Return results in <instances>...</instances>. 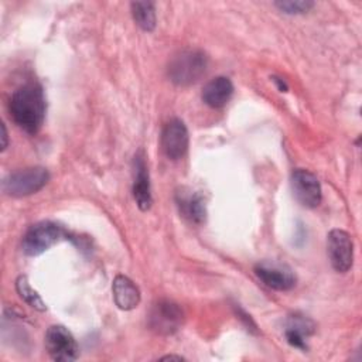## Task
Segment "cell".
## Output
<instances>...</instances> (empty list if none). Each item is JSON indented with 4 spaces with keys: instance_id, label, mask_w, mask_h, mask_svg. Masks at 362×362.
Instances as JSON below:
<instances>
[{
    "instance_id": "cell-18",
    "label": "cell",
    "mask_w": 362,
    "mask_h": 362,
    "mask_svg": "<svg viewBox=\"0 0 362 362\" xmlns=\"http://www.w3.org/2000/svg\"><path fill=\"white\" fill-rule=\"evenodd\" d=\"M274 6L286 14H303L310 11L314 7L313 1L308 0H288V1H276Z\"/></svg>"
},
{
    "instance_id": "cell-22",
    "label": "cell",
    "mask_w": 362,
    "mask_h": 362,
    "mask_svg": "<svg viewBox=\"0 0 362 362\" xmlns=\"http://www.w3.org/2000/svg\"><path fill=\"white\" fill-rule=\"evenodd\" d=\"M161 359H177V361H182L184 358L180 356V355H165V356H163Z\"/></svg>"
},
{
    "instance_id": "cell-2",
    "label": "cell",
    "mask_w": 362,
    "mask_h": 362,
    "mask_svg": "<svg viewBox=\"0 0 362 362\" xmlns=\"http://www.w3.org/2000/svg\"><path fill=\"white\" fill-rule=\"evenodd\" d=\"M208 57L201 49H182L175 54L167 68L170 81L177 86H189L206 72Z\"/></svg>"
},
{
    "instance_id": "cell-21",
    "label": "cell",
    "mask_w": 362,
    "mask_h": 362,
    "mask_svg": "<svg viewBox=\"0 0 362 362\" xmlns=\"http://www.w3.org/2000/svg\"><path fill=\"white\" fill-rule=\"evenodd\" d=\"M1 139H3V143H1V151H4V150L7 148V144H8V140H7V130H6L4 123H1Z\"/></svg>"
},
{
    "instance_id": "cell-13",
    "label": "cell",
    "mask_w": 362,
    "mask_h": 362,
    "mask_svg": "<svg viewBox=\"0 0 362 362\" xmlns=\"http://www.w3.org/2000/svg\"><path fill=\"white\" fill-rule=\"evenodd\" d=\"M233 95V83L226 76H216L211 79L202 89L201 98L205 105L212 109L223 107Z\"/></svg>"
},
{
    "instance_id": "cell-15",
    "label": "cell",
    "mask_w": 362,
    "mask_h": 362,
    "mask_svg": "<svg viewBox=\"0 0 362 362\" xmlns=\"http://www.w3.org/2000/svg\"><path fill=\"white\" fill-rule=\"evenodd\" d=\"M315 329L314 322L303 315V314H293L287 318L286 322V339L287 342L298 349H307V344H305V338L310 337Z\"/></svg>"
},
{
    "instance_id": "cell-5",
    "label": "cell",
    "mask_w": 362,
    "mask_h": 362,
    "mask_svg": "<svg viewBox=\"0 0 362 362\" xmlns=\"http://www.w3.org/2000/svg\"><path fill=\"white\" fill-rule=\"evenodd\" d=\"M48 355L57 362H72L79 356V346L72 332L64 325H51L44 338Z\"/></svg>"
},
{
    "instance_id": "cell-17",
    "label": "cell",
    "mask_w": 362,
    "mask_h": 362,
    "mask_svg": "<svg viewBox=\"0 0 362 362\" xmlns=\"http://www.w3.org/2000/svg\"><path fill=\"white\" fill-rule=\"evenodd\" d=\"M16 290L23 301H25L31 308L37 311H45L47 305L42 301L41 296L30 286V281L25 276H18L16 280Z\"/></svg>"
},
{
    "instance_id": "cell-3",
    "label": "cell",
    "mask_w": 362,
    "mask_h": 362,
    "mask_svg": "<svg viewBox=\"0 0 362 362\" xmlns=\"http://www.w3.org/2000/svg\"><path fill=\"white\" fill-rule=\"evenodd\" d=\"M68 236L66 230L55 222L42 221L33 225L24 235L21 246L28 256H38Z\"/></svg>"
},
{
    "instance_id": "cell-9",
    "label": "cell",
    "mask_w": 362,
    "mask_h": 362,
    "mask_svg": "<svg viewBox=\"0 0 362 362\" xmlns=\"http://www.w3.org/2000/svg\"><path fill=\"white\" fill-rule=\"evenodd\" d=\"M161 147L170 160H180L188 150V129L181 119H171L161 132Z\"/></svg>"
},
{
    "instance_id": "cell-10",
    "label": "cell",
    "mask_w": 362,
    "mask_h": 362,
    "mask_svg": "<svg viewBox=\"0 0 362 362\" xmlns=\"http://www.w3.org/2000/svg\"><path fill=\"white\" fill-rule=\"evenodd\" d=\"M255 274L263 284L273 290L287 291L296 286V274L293 270L276 262H260L255 266Z\"/></svg>"
},
{
    "instance_id": "cell-1",
    "label": "cell",
    "mask_w": 362,
    "mask_h": 362,
    "mask_svg": "<svg viewBox=\"0 0 362 362\" xmlns=\"http://www.w3.org/2000/svg\"><path fill=\"white\" fill-rule=\"evenodd\" d=\"M10 116L14 123L28 134H35L45 119V96L42 86L35 82L16 89L8 103Z\"/></svg>"
},
{
    "instance_id": "cell-6",
    "label": "cell",
    "mask_w": 362,
    "mask_h": 362,
    "mask_svg": "<svg viewBox=\"0 0 362 362\" xmlns=\"http://www.w3.org/2000/svg\"><path fill=\"white\" fill-rule=\"evenodd\" d=\"M148 327L158 335H171L177 332L184 322L181 307L170 300L156 303L148 314Z\"/></svg>"
},
{
    "instance_id": "cell-14",
    "label": "cell",
    "mask_w": 362,
    "mask_h": 362,
    "mask_svg": "<svg viewBox=\"0 0 362 362\" xmlns=\"http://www.w3.org/2000/svg\"><path fill=\"white\" fill-rule=\"evenodd\" d=\"M112 293H113L115 304L120 310H124V311L133 310L140 303V290L127 276L117 274L113 279Z\"/></svg>"
},
{
    "instance_id": "cell-12",
    "label": "cell",
    "mask_w": 362,
    "mask_h": 362,
    "mask_svg": "<svg viewBox=\"0 0 362 362\" xmlns=\"http://www.w3.org/2000/svg\"><path fill=\"white\" fill-rule=\"evenodd\" d=\"M175 201L180 214L191 223L199 225L205 221L206 206L205 199L199 192L182 188L175 194Z\"/></svg>"
},
{
    "instance_id": "cell-8",
    "label": "cell",
    "mask_w": 362,
    "mask_h": 362,
    "mask_svg": "<svg viewBox=\"0 0 362 362\" xmlns=\"http://www.w3.org/2000/svg\"><path fill=\"white\" fill-rule=\"evenodd\" d=\"M294 198L305 208H315L321 204L322 192L318 178L304 168H297L290 177Z\"/></svg>"
},
{
    "instance_id": "cell-19",
    "label": "cell",
    "mask_w": 362,
    "mask_h": 362,
    "mask_svg": "<svg viewBox=\"0 0 362 362\" xmlns=\"http://www.w3.org/2000/svg\"><path fill=\"white\" fill-rule=\"evenodd\" d=\"M235 311H236V315H238V318L245 324V327L249 329V331H252V332H257V325L255 324V321L250 318V315L245 311V310H242L239 305H235Z\"/></svg>"
},
{
    "instance_id": "cell-7",
    "label": "cell",
    "mask_w": 362,
    "mask_h": 362,
    "mask_svg": "<svg viewBox=\"0 0 362 362\" xmlns=\"http://www.w3.org/2000/svg\"><path fill=\"white\" fill-rule=\"evenodd\" d=\"M327 253L334 270L346 273L354 262V242L351 235L342 229H332L327 236Z\"/></svg>"
},
{
    "instance_id": "cell-4",
    "label": "cell",
    "mask_w": 362,
    "mask_h": 362,
    "mask_svg": "<svg viewBox=\"0 0 362 362\" xmlns=\"http://www.w3.org/2000/svg\"><path fill=\"white\" fill-rule=\"evenodd\" d=\"M49 180V173L44 167H30L10 173L3 180V191L10 197H27L38 192Z\"/></svg>"
},
{
    "instance_id": "cell-11",
    "label": "cell",
    "mask_w": 362,
    "mask_h": 362,
    "mask_svg": "<svg viewBox=\"0 0 362 362\" xmlns=\"http://www.w3.org/2000/svg\"><path fill=\"white\" fill-rule=\"evenodd\" d=\"M133 197L136 201V205L140 211H148L153 198H151V189H150V177H148V168L146 163L144 153L140 150L133 160Z\"/></svg>"
},
{
    "instance_id": "cell-16",
    "label": "cell",
    "mask_w": 362,
    "mask_h": 362,
    "mask_svg": "<svg viewBox=\"0 0 362 362\" xmlns=\"http://www.w3.org/2000/svg\"><path fill=\"white\" fill-rule=\"evenodd\" d=\"M136 24L144 31H153L156 27V10L151 1H133L130 4Z\"/></svg>"
},
{
    "instance_id": "cell-20",
    "label": "cell",
    "mask_w": 362,
    "mask_h": 362,
    "mask_svg": "<svg viewBox=\"0 0 362 362\" xmlns=\"http://www.w3.org/2000/svg\"><path fill=\"white\" fill-rule=\"evenodd\" d=\"M273 82L277 85L279 90H281V92H287L288 86H287V83H286L281 78H279V76H273Z\"/></svg>"
}]
</instances>
